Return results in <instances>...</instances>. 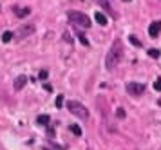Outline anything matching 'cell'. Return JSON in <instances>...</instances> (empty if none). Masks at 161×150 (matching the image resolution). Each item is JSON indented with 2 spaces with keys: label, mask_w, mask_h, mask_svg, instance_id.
<instances>
[{
  "label": "cell",
  "mask_w": 161,
  "mask_h": 150,
  "mask_svg": "<svg viewBox=\"0 0 161 150\" xmlns=\"http://www.w3.org/2000/svg\"><path fill=\"white\" fill-rule=\"evenodd\" d=\"M121 56H123V44H121V40H116V42L112 44L109 54H107V60H105L107 69L112 71L114 67H118V63H119V60H121Z\"/></svg>",
  "instance_id": "obj_1"
},
{
  "label": "cell",
  "mask_w": 161,
  "mask_h": 150,
  "mask_svg": "<svg viewBox=\"0 0 161 150\" xmlns=\"http://www.w3.org/2000/svg\"><path fill=\"white\" fill-rule=\"evenodd\" d=\"M67 16H69L71 22H74L76 25H82V27H91V18L83 15V13H80V11H69L67 13Z\"/></svg>",
  "instance_id": "obj_2"
},
{
  "label": "cell",
  "mask_w": 161,
  "mask_h": 150,
  "mask_svg": "<svg viewBox=\"0 0 161 150\" xmlns=\"http://www.w3.org/2000/svg\"><path fill=\"white\" fill-rule=\"evenodd\" d=\"M67 108H69L71 114H74L76 118H80V119H87V118H89V110H87L82 103H78V101H69V103H67Z\"/></svg>",
  "instance_id": "obj_3"
},
{
  "label": "cell",
  "mask_w": 161,
  "mask_h": 150,
  "mask_svg": "<svg viewBox=\"0 0 161 150\" xmlns=\"http://www.w3.org/2000/svg\"><path fill=\"white\" fill-rule=\"evenodd\" d=\"M127 92L132 94V96H141L145 92V85L138 83V81H130V83H127Z\"/></svg>",
  "instance_id": "obj_4"
},
{
  "label": "cell",
  "mask_w": 161,
  "mask_h": 150,
  "mask_svg": "<svg viewBox=\"0 0 161 150\" xmlns=\"http://www.w3.org/2000/svg\"><path fill=\"white\" fill-rule=\"evenodd\" d=\"M161 33V22H152L149 25V35L152 38H158V35Z\"/></svg>",
  "instance_id": "obj_5"
},
{
  "label": "cell",
  "mask_w": 161,
  "mask_h": 150,
  "mask_svg": "<svg viewBox=\"0 0 161 150\" xmlns=\"http://www.w3.org/2000/svg\"><path fill=\"white\" fill-rule=\"evenodd\" d=\"M25 83H27V76L22 74V76H18V78L15 80V89H16V91H20V89H24Z\"/></svg>",
  "instance_id": "obj_6"
},
{
  "label": "cell",
  "mask_w": 161,
  "mask_h": 150,
  "mask_svg": "<svg viewBox=\"0 0 161 150\" xmlns=\"http://www.w3.org/2000/svg\"><path fill=\"white\" fill-rule=\"evenodd\" d=\"M94 20L100 24V25H107V16L103 15L102 11H96V15H94Z\"/></svg>",
  "instance_id": "obj_7"
},
{
  "label": "cell",
  "mask_w": 161,
  "mask_h": 150,
  "mask_svg": "<svg viewBox=\"0 0 161 150\" xmlns=\"http://www.w3.org/2000/svg\"><path fill=\"white\" fill-rule=\"evenodd\" d=\"M49 121H51V119H49V116H47V114H42V116H38V118H36V123H38V125H42V127H47V125H49Z\"/></svg>",
  "instance_id": "obj_8"
},
{
  "label": "cell",
  "mask_w": 161,
  "mask_h": 150,
  "mask_svg": "<svg viewBox=\"0 0 161 150\" xmlns=\"http://www.w3.org/2000/svg\"><path fill=\"white\" fill-rule=\"evenodd\" d=\"M100 5L105 9V11H109V13H114V9L111 7V4H109V0H100Z\"/></svg>",
  "instance_id": "obj_9"
},
{
  "label": "cell",
  "mask_w": 161,
  "mask_h": 150,
  "mask_svg": "<svg viewBox=\"0 0 161 150\" xmlns=\"http://www.w3.org/2000/svg\"><path fill=\"white\" fill-rule=\"evenodd\" d=\"M29 13H31V9H29V7H22V9H18V11H16V16L24 18V16H27Z\"/></svg>",
  "instance_id": "obj_10"
},
{
  "label": "cell",
  "mask_w": 161,
  "mask_h": 150,
  "mask_svg": "<svg viewBox=\"0 0 161 150\" xmlns=\"http://www.w3.org/2000/svg\"><path fill=\"white\" fill-rule=\"evenodd\" d=\"M11 40H13V33H11V31H5L4 35H2V42H4V44H9Z\"/></svg>",
  "instance_id": "obj_11"
},
{
  "label": "cell",
  "mask_w": 161,
  "mask_h": 150,
  "mask_svg": "<svg viewBox=\"0 0 161 150\" xmlns=\"http://www.w3.org/2000/svg\"><path fill=\"white\" fill-rule=\"evenodd\" d=\"M35 31V27L33 25H29V27H24L22 31H20V36H25V35H31V33Z\"/></svg>",
  "instance_id": "obj_12"
},
{
  "label": "cell",
  "mask_w": 161,
  "mask_h": 150,
  "mask_svg": "<svg viewBox=\"0 0 161 150\" xmlns=\"http://www.w3.org/2000/svg\"><path fill=\"white\" fill-rule=\"evenodd\" d=\"M71 132L74 134V136H82V128H80V125H71Z\"/></svg>",
  "instance_id": "obj_13"
},
{
  "label": "cell",
  "mask_w": 161,
  "mask_h": 150,
  "mask_svg": "<svg viewBox=\"0 0 161 150\" xmlns=\"http://www.w3.org/2000/svg\"><path fill=\"white\" fill-rule=\"evenodd\" d=\"M149 56L156 60V58H159V56H161V52H159V49H149Z\"/></svg>",
  "instance_id": "obj_14"
},
{
  "label": "cell",
  "mask_w": 161,
  "mask_h": 150,
  "mask_svg": "<svg viewBox=\"0 0 161 150\" xmlns=\"http://www.w3.org/2000/svg\"><path fill=\"white\" fill-rule=\"evenodd\" d=\"M129 40H130V44H132V45H136V47H141V42H139V40H138L136 36H134V35H130V36H129Z\"/></svg>",
  "instance_id": "obj_15"
},
{
  "label": "cell",
  "mask_w": 161,
  "mask_h": 150,
  "mask_svg": "<svg viewBox=\"0 0 161 150\" xmlns=\"http://www.w3.org/2000/svg\"><path fill=\"white\" fill-rule=\"evenodd\" d=\"M76 35H78V38H80V42H82L83 45H89V40H87L83 35H82V33H76Z\"/></svg>",
  "instance_id": "obj_16"
},
{
  "label": "cell",
  "mask_w": 161,
  "mask_h": 150,
  "mask_svg": "<svg viewBox=\"0 0 161 150\" xmlns=\"http://www.w3.org/2000/svg\"><path fill=\"white\" fill-rule=\"evenodd\" d=\"M62 105H63V96H62V94H58V96H56V107L60 108Z\"/></svg>",
  "instance_id": "obj_17"
},
{
  "label": "cell",
  "mask_w": 161,
  "mask_h": 150,
  "mask_svg": "<svg viewBox=\"0 0 161 150\" xmlns=\"http://www.w3.org/2000/svg\"><path fill=\"white\" fill-rule=\"evenodd\" d=\"M154 89H156V91H161V78H156V81H154Z\"/></svg>",
  "instance_id": "obj_18"
},
{
  "label": "cell",
  "mask_w": 161,
  "mask_h": 150,
  "mask_svg": "<svg viewBox=\"0 0 161 150\" xmlns=\"http://www.w3.org/2000/svg\"><path fill=\"white\" fill-rule=\"evenodd\" d=\"M116 116H118V118H125V110H123V108H118V110H116Z\"/></svg>",
  "instance_id": "obj_19"
},
{
  "label": "cell",
  "mask_w": 161,
  "mask_h": 150,
  "mask_svg": "<svg viewBox=\"0 0 161 150\" xmlns=\"http://www.w3.org/2000/svg\"><path fill=\"white\" fill-rule=\"evenodd\" d=\"M38 76H40V80H45V78H47V71H40V74H38Z\"/></svg>",
  "instance_id": "obj_20"
},
{
  "label": "cell",
  "mask_w": 161,
  "mask_h": 150,
  "mask_svg": "<svg viewBox=\"0 0 161 150\" xmlns=\"http://www.w3.org/2000/svg\"><path fill=\"white\" fill-rule=\"evenodd\" d=\"M47 134H49V138H53V136H55V128L49 127V125H47Z\"/></svg>",
  "instance_id": "obj_21"
},
{
  "label": "cell",
  "mask_w": 161,
  "mask_h": 150,
  "mask_svg": "<svg viewBox=\"0 0 161 150\" xmlns=\"http://www.w3.org/2000/svg\"><path fill=\"white\" fill-rule=\"evenodd\" d=\"M123 2H130V0H123Z\"/></svg>",
  "instance_id": "obj_22"
}]
</instances>
